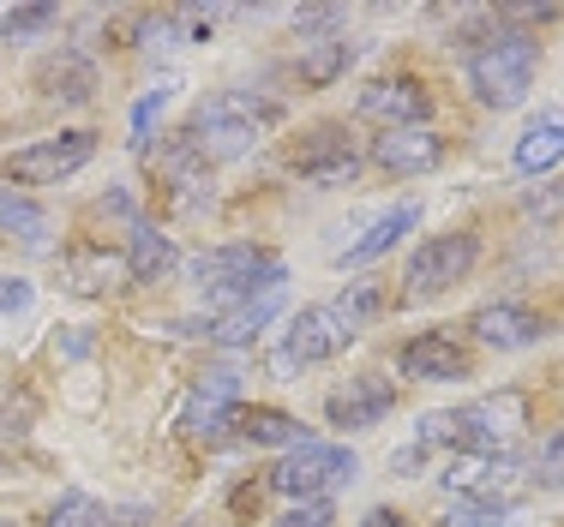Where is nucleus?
<instances>
[{
	"label": "nucleus",
	"mask_w": 564,
	"mask_h": 527,
	"mask_svg": "<svg viewBox=\"0 0 564 527\" xmlns=\"http://www.w3.org/2000/svg\"><path fill=\"white\" fill-rule=\"evenodd\" d=\"M564 162V120H541L517 139V168L522 174H546Z\"/></svg>",
	"instance_id": "nucleus-25"
},
{
	"label": "nucleus",
	"mask_w": 564,
	"mask_h": 527,
	"mask_svg": "<svg viewBox=\"0 0 564 527\" xmlns=\"http://www.w3.org/2000/svg\"><path fill=\"white\" fill-rule=\"evenodd\" d=\"M36 90H43V102L85 108V102H97L102 73H97V61H90L85 48H55L43 66H36Z\"/></svg>",
	"instance_id": "nucleus-14"
},
{
	"label": "nucleus",
	"mask_w": 564,
	"mask_h": 527,
	"mask_svg": "<svg viewBox=\"0 0 564 527\" xmlns=\"http://www.w3.org/2000/svg\"><path fill=\"white\" fill-rule=\"evenodd\" d=\"M348 61H355V48H348V36L337 31V24H330V31H301V48H294V73H301V85L330 90L348 73Z\"/></svg>",
	"instance_id": "nucleus-16"
},
{
	"label": "nucleus",
	"mask_w": 564,
	"mask_h": 527,
	"mask_svg": "<svg viewBox=\"0 0 564 527\" xmlns=\"http://www.w3.org/2000/svg\"><path fill=\"white\" fill-rule=\"evenodd\" d=\"M397 366H402V377H414V384H463V377L475 372V360H468V348L456 342V336L421 330V336L402 342Z\"/></svg>",
	"instance_id": "nucleus-11"
},
{
	"label": "nucleus",
	"mask_w": 564,
	"mask_h": 527,
	"mask_svg": "<svg viewBox=\"0 0 564 527\" xmlns=\"http://www.w3.org/2000/svg\"><path fill=\"white\" fill-rule=\"evenodd\" d=\"M271 527H337V504L330 497H306V504H289Z\"/></svg>",
	"instance_id": "nucleus-33"
},
{
	"label": "nucleus",
	"mask_w": 564,
	"mask_h": 527,
	"mask_svg": "<svg viewBox=\"0 0 564 527\" xmlns=\"http://www.w3.org/2000/svg\"><path fill=\"white\" fill-rule=\"evenodd\" d=\"M360 168H367V156H360L355 139H348V127H313L289 151V174L301 186H318V193H330V186H355Z\"/></svg>",
	"instance_id": "nucleus-8"
},
{
	"label": "nucleus",
	"mask_w": 564,
	"mask_h": 527,
	"mask_svg": "<svg viewBox=\"0 0 564 527\" xmlns=\"http://www.w3.org/2000/svg\"><path fill=\"white\" fill-rule=\"evenodd\" d=\"M235 420H240V402H217V396H193V402H186V431L205 438V443H217Z\"/></svg>",
	"instance_id": "nucleus-28"
},
{
	"label": "nucleus",
	"mask_w": 564,
	"mask_h": 527,
	"mask_svg": "<svg viewBox=\"0 0 564 527\" xmlns=\"http://www.w3.org/2000/svg\"><path fill=\"white\" fill-rule=\"evenodd\" d=\"M36 300V288L24 276H0V312H24Z\"/></svg>",
	"instance_id": "nucleus-35"
},
{
	"label": "nucleus",
	"mask_w": 564,
	"mask_h": 527,
	"mask_svg": "<svg viewBox=\"0 0 564 527\" xmlns=\"http://www.w3.org/2000/svg\"><path fill=\"white\" fill-rule=\"evenodd\" d=\"M475 342H487L492 354H517V348H534L546 336V318L534 312V306H522V300H492V306H480L475 312Z\"/></svg>",
	"instance_id": "nucleus-15"
},
{
	"label": "nucleus",
	"mask_w": 564,
	"mask_h": 527,
	"mask_svg": "<svg viewBox=\"0 0 564 527\" xmlns=\"http://www.w3.org/2000/svg\"><path fill=\"white\" fill-rule=\"evenodd\" d=\"M97 156V132L73 127V132H55V139H36L24 144V151H12L7 162H0V186H61L73 180L85 162Z\"/></svg>",
	"instance_id": "nucleus-7"
},
{
	"label": "nucleus",
	"mask_w": 564,
	"mask_h": 527,
	"mask_svg": "<svg viewBox=\"0 0 564 527\" xmlns=\"http://www.w3.org/2000/svg\"><path fill=\"white\" fill-rule=\"evenodd\" d=\"M174 97V78H163V85H151L139 97V108H132V151H151V127H156V114L169 108Z\"/></svg>",
	"instance_id": "nucleus-31"
},
{
	"label": "nucleus",
	"mask_w": 564,
	"mask_h": 527,
	"mask_svg": "<svg viewBox=\"0 0 564 527\" xmlns=\"http://www.w3.org/2000/svg\"><path fill=\"white\" fill-rule=\"evenodd\" d=\"M198 396H217V402H240V377L235 372H205Z\"/></svg>",
	"instance_id": "nucleus-36"
},
{
	"label": "nucleus",
	"mask_w": 564,
	"mask_h": 527,
	"mask_svg": "<svg viewBox=\"0 0 564 527\" xmlns=\"http://www.w3.org/2000/svg\"><path fill=\"white\" fill-rule=\"evenodd\" d=\"M510 462V455H475V450H463V455H451L445 468H438V485L463 504V497H492V480H499V468Z\"/></svg>",
	"instance_id": "nucleus-21"
},
{
	"label": "nucleus",
	"mask_w": 564,
	"mask_h": 527,
	"mask_svg": "<svg viewBox=\"0 0 564 527\" xmlns=\"http://www.w3.org/2000/svg\"><path fill=\"white\" fill-rule=\"evenodd\" d=\"M534 480H541V485H564V431L541 438V450H534Z\"/></svg>",
	"instance_id": "nucleus-34"
},
{
	"label": "nucleus",
	"mask_w": 564,
	"mask_h": 527,
	"mask_svg": "<svg viewBox=\"0 0 564 527\" xmlns=\"http://www.w3.org/2000/svg\"><path fill=\"white\" fill-rule=\"evenodd\" d=\"M355 527H409V521H402L397 509H367V516H360Z\"/></svg>",
	"instance_id": "nucleus-37"
},
{
	"label": "nucleus",
	"mask_w": 564,
	"mask_h": 527,
	"mask_svg": "<svg viewBox=\"0 0 564 527\" xmlns=\"http://www.w3.org/2000/svg\"><path fill=\"white\" fill-rule=\"evenodd\" d=\"M414 222H421V205H397V210H384V216H379V222H372L360 240H348L337 259H343V264H355V270H360V264H379L384 252H391Z\"/></svg>",
	"instance_id": "nucleus-19"
},
{
	"label": "nucleus",
	"mask_w": 564,
	"mask_h": 527,
	"mask_svg": "<svg viewBox=\"0 0 564 527\" xmlns=\"http://www.w3.org/2000/svg\"><path fill=\"white\" fill-rule=\"evenodd\" d=\"M66 276L78 294H109L127 282V259H115L109 246H73L66 252Z\"/></svg>",
	"instance_id": "nucleus-22"
},
{
	"label": "nucleus",
	"mask_w": 564,
	"mask_h": 527,
	"mask_svg": "<svg viewBox=\"0 0 564 527\" xmlns=\"http://www.w3.org/2000/svg\"><path fill=\"white\" fill-rule=\"evenodd\" d=\"M360 462L348 443H325V438H306L294 450H282V462L271 468V492H282L289 504H306V497H330L343 485H355Z\"/></svg>",
	"instance_id": "nucleus-4"
},
{
	"label": "nucleus",
	"mask_w": 564,
	"mask_h": 527,
	"mask_svg": "<svg viewBox=\"0 0 564 527\" xmlns=\"http://www.w3.org/2000/svg\"><path fill=\"white\" fill-rule=\"evenodd\" d=\"M534 73H541V36H529V31L487 36V43L475 48V61H468V85H475V97L487 102L492 114L529 102Z\"/></svg>",
	"instance_id": "nucleus-3"
},
{
	"label": "nucleus",
	"mask_w": 564,
	"mask_h": 527,
	"mask_svg": "<svg viewBox=\"0 0 564 527\" xmlns=\"http://www.w3.org/2000/svg\"><path fill=\"white\" fill-rule=\"evenodd\" d=\"M391 408H397V384L384 372H360V377H348L343 389L325 396V420L337 431H367V426H379Z\"/></svg>",
	"instance_id": "nucleus-12"
},
{
	"label": "nucleus",
	"mask_w": 564,
	"mask_h": 527,
	"mask_svg": "<svg viewBox=\"0 0 564 527\" xmlns=\"http://www.w3.org/2000/svg\"><path fill=\"white\" fill-rule=\"evenodd\" d=\"M0 527H19V521H7V516H0Z\"/></svg>",
	"instance_id": "nucleus-38"
},
{
	"label": "nucleus",
	"mask_w": 564,
	"mask_h": 527,
	"mask_svg": "<svg viewBox=\"0 0 564 527\" xmlns=\"http://www.w3.org/2000/svg\"><path fill=\"white\" fill-rule=\"evenodd\" d=\"M163 180H169V198L181 210H205L210 205V168L198 162V151L186 144V132L181 139H169V151H163Z\"/></svg>",
	"instance_id": "nucleus-17"
},
{
	"label": "nucleus",
	"mask_w": 564,
	"mask_h": 527,
	"mask_svg": "<svg viewBox=\"0 0 564 527\" xmlns=\"http://www.w3.org/2000/svg\"><path fill=\"white\" fill-rule=\"evenodd\" d=\"M0 234H7V240H24V246L43 252V246H48V210L36 205V198L12 193V186H0Z\"/></svg>",
	"instance_id": "nucleus-23"
},
{
	"label": "nucleus",
	"mask_w": 564,
	"mask_h": 527,
	"mask_svg": "<svg viewBox=\"0 0 564 527\" xmlns=\"http://www.w3.org/2000/svg\"><path fill=\"white\" fill-rule=\"evenodd\" d=\"M348 342H355V330L337 318V306H301V312L289 318V336H282L276 366H282V372H294V366H325V360H337Z\"/></svg>",
	"instance_id": "nucleus-9"
},
{
	"label": "nucleus",
	"mask_w": 564,
	"mask_h": 527,
	"mask_svg": "<svg viewBox=\"0 0 564 527\" xmlns=\"http://www.w3.org/2000/svg\"><path fill=\"white\" fill-rule=\"evenodd\" d=\"M475 264H480V234H468V228H451V234L421 240L409 270H402V300L409 306L438 300V294L463 288V282L475 276Z\"/></svg>",
	"instance_id": "nucleus-5"
},
{
	"label": "nucleus",
	"mask_w": 564,
	"mask_h": 527,
	"mask_svg": "<svg viewBox=\"0 0 564 527\" xmlns=\"http://www.w3.org/2000/svg\"><path fill=\"white\" fill-rule=\"evenodd\" d=\"M438 443H463L456 408H445V414H421V426H414V450H438Z\"/></svg>",
	"instance_id": "nucleus-32"
},
{
	"label": "nucleus",
	"mask_w": 564,
	"mask_h": 527,
	"mask_svg": "<svg viewBox=\"0 0 564 527\" xmlns=\"http://www.w3.org/2000/svg\"><path fill=\"white\" fill-rule=\"evenodd\" d=\"M330 306H337V318L348 323V330H367V323L372 318H379L384 312V282L379 276H355V282H348V288L337 294V300H330Z\"/></svg>",
	"instance_id": "nucleus-26"
},
{
	"label": "nucleus",
	"mask_w": 564,
	"mask_h": 527,
	"mask_svg": "<svg viewBox=\"0 0 564 527\" xmlns=\"http://www.w3.org/2000/svg\"><path fill=\"white\" fill-rule=\"evenodd\" d=\"M186 282L205 294L210 306H247L259 294H276L289 282V264L264 246H210L186 259Z\"/></svg>",
	"instance_id": "nucleus-2"
},
{
	"label": "nucleus",
	"mask_w": 564,
	"mask_h": 527,
	"mask_svg": "<svg viewBox=\"0 0 564 527\" xmlns=\"http://www.w3.org/2000/svg\"><path fill=\"white\" fill-rule=\"evenodd\" d=\"M61 31V7H7L0 12V36L7 43H43Z\"/></svg>",
	"instance_id": "nucleus-27"
},
{
	"label": "nucleus",
	"mask_w": 564,
	"mask_h": 527,
	"mask_svg": "<svg viewBox=\"0 0 564 527\" xmlns=\"http://www.w3.org/2000/svg\"><path fill=\"white\" fill-rule=\"evenodd\" d=\"M282 120V102L264 90H217L193 108L186 120V144L198 151V162H240L247 151H259V139H271V127Z\"/></svg>",
	"instance_id": "nucleus-1"
},
{
	"label": "nucleus",
	"mask_w": 564,
	"mask_h": 527,
	"mask_svg": "<svg viewBox=\"0 0 564 527\" xmlns=\"http://www.w3.org/2000/svg\"><path fill=\"white\" fill-rule=\"evenodd\" d=\"M372 162L397 180H414V174H433L445 162V132L433 127H397V132H379L372 139Z\"/></svg>",
	"instance_id": "nucleus-13"
},
{
	"label": "nucleus",
	"mask_w": 564,
	"mask_h": 527,
	"mask_svg": "<svg viewBox=\"0 0 564 527\" xmlns=\"http://www.w3.org/2000/svg\"><path fill=\"white\" fill-rule=\"evenodd\" d=\"M240 438L247 443H264V450H294V443H306V431L294 414H282V408H240Z\"/></svg>",
	"instance_id": "nucleus-24"
},
{
	"label": "nucleus",
	"mask_w": 564,
	"mask_h": 527,
	"mask_svg": "<svg viewBox=\"0 0 564 527\" xmlns=\"http://www.w3.org/2000/svg\"><path fill=\"white\" fill-rule=\"evenodd\" d=\"M174 264H181L174 240L156 222H144V216H139V222H132V234H127V282H163Z\"/></svg>",
	"instance_id": "nucleus-18"
},
{
	"label": "nucleus",
	"mask_w": 564,
	"mask_h": 527,
	"mask_svg": "<svg viewBox=\"0 0 564 527\" xmlns=\"http://www.w3.org/2000/svg\"><path fill=\"white\" fill-rule=\"evenodd\" d=\"M276 312H282V288H276V294H259V300H247V306H228V312L210 323L205 336H217L223 348H252Z\"/></svg>",
	"instance_id": "nucleus-20"
},
{
	"label": "nucleus",
	"mask_w": 564,
	"mask_h": 527,
	"mask_svg": "<svg viewBox=\"0 0 564 527\" xmlns=\"http://www.w3.org/2000/svg\"><path fill=\"white\" fill-rule=\"evenodd\" d=\"M445 527H517V509L492 504V497H463V504H451Z\"/></svg>",
	"instance_id": "nucleus-30"
},
{
	"label": "nucleus",
	"mask_w": 564,
	"mask_h": 527,
	"mask_svg": "<svg viewBox=\"0 0 564 527\" xmlns=\"http://www.w3.org/2000/svg\"><path fill=\"white\" fill-rule=\"evenodd\" d=\"M360 114L367 120H379L384 132H397V127H426L433 120V97H426V85L414 73H397V78H372L367 90H360Z\"/></svg>",
	"instance_id": "nucleus-10"
},
{
	"label": "nucleus",
	"mask_w": 564,
	"mask_h": 527,
	"mask_svg": "<svg viewBox=\"0 0 564 527\" xmlns=\"http://www.w3.org/2000/svg\"><path fill=\"white\" fill-rule=\"evenodd\" d=\"M456 426H463V450L510 455L534 426V402H529V389H492V396L456 408Z\"/></svg>",
	"instance_id": "nucleus-6"
},
{
	"label": "nucleus",
	"mask_w": 564,
	"mask_h": 527,
	"mask_svg": "<svg viewBox=\"0 0 564 527\" xmlns=\"http://www.w3.org/2000/svg\"><path fill=\"white\" fill-rule=\"evenodd\" d=\"M43 527H109V509H102L90 492H61Z\"/></svg>",
	"instance_id": "nucleus-29"
}]
</instances>
